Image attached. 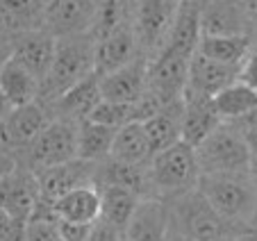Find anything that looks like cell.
I'll use <instances>...</instances> for the list:
<instances>
[{"label": "cell", "mask_w": 257, "mask_h": 241, "mask_svg": "<svg viewBox=\"0 0 257 241\" xmlns=\"http://www.w3.org/2000/svg\"><path fill=\"white\" fill-rule=\"evenodd\" d=\"M96 73V41L89 34L57 39V50L48 75L41 80L39 102L50 105L84 77Z\"/></svg>", "instance_id": "obj_1"}, {"label": "cell", "mask_w": 257, "mask_h": 241, "mask_svg": "<svg viewBox=\"0 0 257 241\" xmlns=\"http://www.w3.org/2000/svg\"><path fill=\"white\" fill-rule=\"evenodd\" d=\"M198 189L212 203V207L230 223L234 234H239L257 214V191L248 173L200 175Z\"/></svg>", "instance_id": "obj_2"}, {"label": "cell", "mask_w": 257, "mask_h": 241, "mask_svg": "<svg viewBox=\"0 0 257 241\" xmlns=\"http://www.w3.org/2000/svg\"><path fill=\"white\" fill-rule=\"evenodd\" d=\"M151 184L153 196L162 200H171L182 193L191 191L200 182V169L196 159V148L185 141H178L175 146L162 150L153 157L151 166Z\"/></svg>", "instance_id": "obj_3"}, {"label": "cell", "mask_w": 257, "mask_h": 241, "mask_svg": "<svg viewBox=\"0 0 257 241\" xmlns=\"http://www.w3.org/2000/svg\"><path fill=\"white\" fill-rule=\"evenodd\" d=\"M166 203L171 212V227L191 241H214L218 236L234 234L230 223L212 207L198 187Z\"/></svg>", "instance_id": "obj_4"}, {"label": "cell", "mask_w": 257, "mask_h": 241, "mask_svg": "<svg viewBox=\"0 0 257 241\" xmlns=\"http://www.w3.org/2000/svg\"><path fill=\"white\" fill-rule=\"evenodd\" d=\"M200 175L216 173H248L250 169V150L241 132L232 123H221L200 146H196Z\"/></svg>", "instance_id": "obj_5"}, {"label": "cell", "mask_w": 257, "mask_h": 241, "mask_svg": "<svg viewBox=\"0 0 257 241\" xmlns=\"http://www.w3.org/2000/svg\"><path fill=\"white\" fill-rule=\"evenodd\" d=\"M14 157L19 166L32 173L78 159V123L55 118L32 144L25 146Z\"/></svg>", "instance_id": "obj_6"}, {"label": "cell", "mask_w": 257, "mask_h": 241, "mask_svg": "<svg viewBox=\"0 0 257 241\" xmlns=\"http://www.w3.org/2000/svg\"><path fill=\"white\" fill-rule=\"evenodd\" d=\"M180 0H135L132 7V28H135L139 53L155 59L166 46L171 25Z\"/></svg>", "instance_id": "obj_7"}, {"label": "cell", "mask_w": 257, "mask_h": 241, "mask_svg": "<svg viewBox=\"0 0 257 241\" xmlns=\"http://www.w3.org/2000/svg\"><path fill=\"white\" fill-rule=\"evenodd\" d=\"M53 111L44 102H30L23 107H14L5 120H0V141L3 150L16 155L30 146L46 128L53 123Z\"/></svg>", "instance_id": "obj_8"}, {"label": "cell", "mask_w": 257, "mask_h": 241, "mask_svg": "<svg viewBox=\"0 0 257 241\" xmlns=\"http://www.w3.org/2000/svg\"><path fill=\"white\" fill-rule=\"evenodd\" d=\"M189 59L191 57H185V55L162 50L155 59L148 62V87H146V91L160 98L164 105L180 100L187 89Z\"/></svg>", "instance_id": "obj_9"}, {"label": "cell", "mask_w": 257, "mask_h": 241, "mask_svg": "<svg viewBox=\"0 0 257 241\" xmlns=\"http://www.w3.org/2000/svg\"><path fill=\"white\" fill-rule=\"evenodd\" d=\"M98 0H46L44 30L55 39L89 34Z\"/></svg>", "instance_id": "obj_10"}, {"label": "cell", "mask_w": 257, "mask_h": 241, "mask_svg": "<svg viewBox=\"0 0 257 241\" xmlns=\"http://www.w3.org/2000/svg\"><path fill=\"white\" fill-rule=\"evenodd\" d=\"M39 180L32 171L16 166L12 173L0 178V207L10 216H14L16 221L28 223V218L32 216L34 207L39 203Z\"/></svg>", "instance_id": "obj_11"}, {"label": "cell", "mask_w": 257, "mask_h": 241, "mask_svg": "<svg viewBox=\"0 0 257 241\" xmlns=\"http://www.w3.org/2000/svg\"><path fill=\"white\" fill-rule=\"evenodd\" d=\"M200 30L203 37H250L252 16L237 0H203Z\"/></svg>", "instance_id": "obj_12"}, {"label": "cell", "mask_w": 257, "mask_h": 241, "mask_svg": "<svg viewBox=\"0 0 257 241\" xmlns=\"http://www.w3.org/2000/svg\"><path fill=\"white\" fill-rule=\"evenodd\" d=\"M146 87H148V57L141 53L123 68L100 77L102 100L121 105L137 102L146 93Z\"/></svg>", "instance_id": "obj_13"}, {"label": "cell", "mask_w": 257, "mask_h": 241, "mask_svg": "<svg viewBox=\"0 0 257 241\" xmlns=\"http://www.w3.org/2000/svg\"><path fill=\"white\" fill-rule=\"evenodd\" d=\"M37 180H39L41 196L48 200H57L73 189L96 187V182H93L96 180V164L84 162V159H71V162L39 171Z\"/></svg>", "instance_id": "obj_14"}, {"label": "cell", "mask_w": 257, "mask_h": 241, "mask_svg": "<svg viewBox=\"0 0 257 241\" xmlns=\"http://www.w3.org/2000/svg\"><path fill=\"white\" fill-rule=\"evenodd\" d=\"M171 232L169 203L162 198H144L137 205L127 227L123 230L125 241H166Z\"/></svg>", "instance_id": "obj_15"}, {"label": "cell", "mask_w": 257, "mask_h": 241, "mask_svg": "<svg viewBox=\"0 0 257 241\" xmlns=\"http://www.w3.org/2000/svg\"><path fill=\"white\" fill-rule=\"evenodd\" d=\"M55 50H57V39L50 32L41 30H30L19 37H14V55L12 59L25 66L37 80H44L48 75L50 66L55 59Z\"/></svg>", "instance_id": "obj_16"}, {"label": "cell", "mask_w": 257, "mask_h": 241, "mask_svg": "<svg viewBox=\"0 0 257 241\" xmlns=\"http://www.w3.org/2000/svg\"><path fill=\"white\" fill-rule=\"evenodd\" d=\"M137 55H139V46H137L135 28H132L130 19L121 28L114 30L112 34L96 41V75L105 77L109 73L118 71L125 64H130Z\"/></svg>", "instance_id": "obj_17"}, {"label": "cell", "mask_w": 257, "mask_h": 241, "mask_svg": "<svg viewBox=\"0 0 257 241\" xmlns=\"http://www.w3.org/2000/svg\"><path fill=\"white\" fill-rule=\"evenodd\" d=\"M100 100H102L100 77L96 73H91L89 77H84L82 82L71 87L66 93H62L55 102H50L48 107L53 111V118L82 123V120H87L91 116V111L96 109V105Z\"/></svg>", "instance_id": "obj_18"}, {"label": "cell", "mask_w": 257, "mask_h": 241, "mask_svg": "<svg viewBox=\"0 0 257 241\" xmlns=\"http://www.w3.org/2000/svg\"><path fill=\"white\" fill-rule=\"evenodd\" d=\"M241 68V66H239ZM237 66H225L214 59H207L196 50L194 57L189 59V73H187V91L200 93V96L214 98L225 87L239 80Z\"/></svg>", "instance_id": "obj_19"}, {"label": "cell", "mask_w": 257, "mask_h": 241, "mask_svg": "<svg viewBox=\"0 0 257 241\" xmlns=\"http://www.w3.org/2000/svg\"><path fill=\"white\" fill-rule=\"evenodd\" d=\"M182 105H185V114H182V141L196 148L223 120L218 118L216 109H214V100L207 96H200V93L187 91L185 89Z\"/></svg>", "instance_id": "obj_20"}, {"label": "cell", "mask_w": 257, "mask_h": 241, "mask_svg": "<svg viewBox=\"0 0 257 241\" xmlns=\"http://www.w3.org/2000/svg\"><path fill=\"white\" fill-rule=\"evenodd\" d=\"M96 187H121L137 193L139 198H155L148 166H132L125 162H118L114 157H107L96 164Z\"/></svg>", "instance_id": "obj_21"}, {"label": "cell", "mask_w": 257, "mask_h": 241, "mask_svg": "<svg viewBox=\"0 0 257 241\" xmlns=\"http://www.w3.org/2000/svg\"><path fill=\"white\" fill-rule=\"evenodd\" d=\"M200 5L203 3H180L173 25H171L169 39H166V46L162 50L185 55V57H194V53L198 50L200 39H203Z\"/></svg>", "instance_id": "obj_22"}, {"label": "cell", "mask_w": 257, "mask_h": 241, "mask_svg": "<svg viewBox=\"0 0 257 241\" xmlns=\"http://www.w3.org/2000/svg\"><path fill=\"white\" fill-rule=\"evenodd\" d=\"M46 0H0V34L19 37L44 28Z\"/></svg>", "instance_id": "obj_23"}, {"label": "cell", "mask_w": 257, "mask_h": 241, "mask_svg": "<svg viewBox=\"0 0 257 241\" xmlns=\"http://www.w3.org/2000/svg\"><path fill=\"white\" fill-rule=\"evenodd\" d=\"M109 157L132 166H151L155 153H153V146L148 135H146L144 123L135 120V123H127V126L118 128Z\"/></svg>", "instance_id": "obj_24"}, {"label": "cell", "mask_w": 257, "mask_h": 241, "mask_svg": "<svg viewBox=\"0 0 257 241\" xmlns=\"http://www.w3.org/2000/svg\"><path fill=\"white\" fill-rule=\"evenodd\" d=\"M182 114H185V105H182V98H180V100L166 105L164 109H160L148 120H144L146 135L151 139L155 155L175 146L178 141H182Z\"/></svg>", "instance_id": "obj_25"}, {"label": "cell", "mask_w": 257, "mask_h": 241, "mask_svg": "<svg viewBox=\"0 0 257 241\" xmlns=\"http://www.w3.org/2000/svg\"><path fill=\"white\" fill-rule=\"evenodd\" d=\"M59 221L96 223L100 218V191L98 187H80L55 200Z\"/></svg>", "instance_id": "obj_26"}, {"label": "cell", "mask_w": 257, "mask_h": 241, "mask_svg": "<svg viewBox=\"0 0 257 241\" xmlns=\"http://www.w3.org/2000/svg\"><path fill=\"white\" fill-rule=\"evenodd\" d=\"M0 87L10 98L12 107H23L39 100L41 82L25 66H21L16 59H10L0 68Z\"/></svg>", "instance_id": "obj_27"}, {"label": "cell", "mask_w": 257, "mask_h": 241, "mask_svg": "<svg viewBox=\"0 0 257 241\" xmlns=\"http://www.w3.org/2000/svg\"><path fill=\"white\" fill-rule=\"evenodd\" d=\"M212 100L218 118L223 123H234V120L257 111V91L239 80L225 87L221 93H216Z\"/></svg>", "instance_id": "obj_28"}, {"label": "cell", "mask_w": 257, "mask_h": 241, "mask_svg": "<svg viewBox=\"0 0 257 241\" xmlns=\"http://www.w3.org/2000/svg\"><path fill=\"white\" fill-rule=\"evenodd\" d=\"M114 137H116L114 128L93 123L89 118L78 123V159L91 162V164L107 159L112 155Z\"/></svg>", "instance_id": "obj_29"}, {"label": "cell", "mask_w": 257, "mask_h": 241, "mask_svg": "<svg viewBox=\"0 0 257 241\" xmlns=\"http://www.w3.org/2000/svg\"><path fill=\"white\" fill-rule=\"evenodd\" d=\"M250 50L252 41L248 34H241V37H203L198 44V53L203 57L237 68L250 55Z\"/></svg>", "instance_id": "obj_30"}, {"label": "cell", "mask_w": 257, "mask_h": 241, "mask_svg": "<svg viewBox=\"0 0 257 241\" xmlns=\"http://www.w3.org/2000/svg\"><path fill=\"white\" fill-rule=\"evenodd\" d=\"M98 191H100V218L112 223L114 227H118L123 232L127 227V223H130L137 205L144 198H139L137 193L121 187H102Z\"/></svg>", "instance_id": "obj_31"}, {"label": "cell", "mask_w": 257, "mask_h": 241, "mask_svg": "<svg viewBox=\"0 0 257 241\" xmlns=\"http://www.w3.org/2000/svg\"><path fill=\"white\" fill-rule=\"evenodd\" d=\"M132 7H135V0H98L89 37L93 41H100L107 34H112L116 28L132 19Z\"/></svg>", "instance_id": "obj_32"}, {"label": "cell", "mask_w": 257, "mask_h": 241, "mask_svg": "<svg viewBox=\"0 0 257 241\" xmlns=\"http://www.w3.org/2000/svg\"><path fill=\"white\" fill-rule=\"evenodd\" d=\"M89 120L118 130V128L127 126V123H135V120H132V105H121V102L100 100L96 105V109L91 111Z\"/></svg>", "instance_id": "obj_33"}, {"label": "cell", "mask_w": 257, "mask_h": 241, "mask_svg": "<svg viewBox=\"0 0 257 241\" xmlns=\"http://www.w3.org/2000/svg\"><path fill=\"white\" fill-rule=\"evenodd\" d=\"M59 221H39V218H30L25 223L23 241H59L57 232Z\"/></svg>", "instance_id": "obj_34"}, {"label": "cell", "mask_w": 257, "mask_h": 241, "mask_svg": "<svg viewBox=\"0 0 257 241\" xmlns=\"http://www.w3.org/2000/svg\"><path fill=\"white\" fill-rule=\"evenodd\" d=\"M57 232H59V241H89V236L93 232V223L59 221Z\"/></svg>", "instance_id": "obj_35"}, {"label": "cell", "mask_w": 257, "mask_h": 241, "mask_svg": "<svg viewBox=\"0 0 257 241\" xmlns=\"http://www.w3.org/2000/svg\"><path fill=\"white\" fill-rule=\"evenodd\" d=\"M232 126L241 132V137H243V141H246L250 155H252V157H257V111H252V114H248V116H243V118L234 120Z\"/></svg>", "instance_id": "obj_36"}, {"label": "cell", "mask_w": 257, "mask_h": 241, "mask_svg": "<svg viewBox=\"0 0 257 241\" xmlns=\"http://www.w3.org/2000/svg\"><path fill=\"white\" fill-rule=\"evenodd\" d=\"M25 223L16 221L14 216L0 207V241H23Z\"/></svg>", "instance_id": "obj_37"}, {"label": "cell", "mask_w": 257, "mask_h": 241, "mask_svg": "<svg viewBox=\"0 0 257 241\" xmlns=\"http://www.w3.org/2000/svg\"><path fill=\"white\" fill-rule=\"evenodd\" d=\"M89 241H123V232L118 230V227H114L112 223L98 218V221L93 223V232H91V236H89Z\"/></svg>", "instance_id": "obj_38"}, {"label": "cell", "mask_w": 257, "mask_h": 241, "mask_svg": "<svg viewBox=\"0 0 257 241\" xmlns=\"http://www.w3.org/2000/svg\"><path fill=\"white\" fill-rule=\"evenodd\" d=\"M239 82L248 84L250 89L257 91V50L252 48L250 55L243 59L241 68H239Z\"/></svg>", "instance_id": "obj_39"}, {"label": "cell", "mask_w": 257, "mask_h": 241, "mask_svg": "<svg viewBox=\"0 0 257 241\" xmlns=\"http://www.w3.org/2000/svg\"><path fill=\"white\" fill-rule=\"evenodd\" d=\"M12 55H14V37L0 34V68L10 62Z\"/></svg>", "instance_id": "obj_40"}, {"label": "cell", "mask_w": 257, "mask_h": 241, "mask_svg": "<svg viewBox=\"0 0 257 241\" xmlns=\"http://www.w3.org/2000/svg\"><path fill=\"white\" fill-rule=\"evenodd\" d=\"M234 236H237V241H257V214L243 225V230Z\"/></svg>", "instance_id": "obj_41"}, {"label": "cell", "mask_w": 257, "mask_h": 241, "mask_svg": "<svg viewBox=\"0 0 257 241\" xmlns=\"http://www.w3.org/2000/svg\"><path fill=\"white\" fill-rule=\"evenodd\" d=\"M19 166V162H16L14 155L10 153H0V178H5L7 173H12V171Z\"/></svg>", "instance_id": "obj_42"}, {"label": "cell", "mask_w": 257, "mask_h": 241, "mask_svg": "<svg viewBox=\"0 0 257 241\" xmlns=\"http://www.w3.org/2000/svg\"><path fill=\"white\" fill-rule=\"evenodd\" d=\"M12 102H10V98L5 96V91H3V87H0V120H5L7 116L12 114Z\"/></svg>", "instance_id": "obj_43"}, {"label": "cell", "mask_w": 257, "mask_h": 241, "mask_svg": "<svg viewBox=\"0 0 257 241\" xmlns=\"http://www.w3.org/2000/svg\"><path fill=\"white\" fill-rule=\"evenodd\" d=\"M237 3L248 12V14L252 16V21L257 19V0H237Z\"/></svg>", "instance_id": "obj_44"}, {"label": "cell", "mask_w": 257, "mask_h": 241, "mask_svg": "<svg viewBox=\"0 0 257 241\" xmlns=\"http://www.w3.org/2000/svg\"><path fill=\"white\" fill-rule=\"evenodd\" d=\"M248 175H250L252 187H255V191H257V157L250 159V169H248Z\"/></svg>", "instance_id": "obj_45"}, {"label": "cell", "mask_w": 257, "mask_h": 241, "mask_svg": "<svg viewBox=\"0 0 257 241\" xmlns=\"http://www.w3.org/2000/svg\"><path fill=\"white\" fill-rule=\"evenodd\" d=\"M166 241H191L189 236H185V234H180L178 230H173L171 227V232H169V236H166Z\"/></svg>", "instance_id": "obj_46"}, {"label": "cell", "mask_w": 257, "mask_h": 241, "mask_svg": "<svg viewBox=\"0 0 257 241\" xmlns=\"http://www.w3.org/2000/svg\"><path fill=\"white\" fill-rule=\"evenodd\" d=\"M250 41H252V48L257 50V19L252 21V30H250Z\"/></svg>", "instance_id": "obj_47"}, {"label": "cell", "mask_w": 257, "mask_h": 241, "mask_svg": "<svg viewBox=\"0 0 257 241\" xmlns=\"http://www.w3.org/2000/svg\"><path fill=\"white\" fill-rule=\"evenodd\" d=\"M214 241H237V236H234V234H225V236H218V239H214Z\"/></svg>", "instance_id": "obj_48"}, {"label": "cell", "mask_w": 257, "mask_h": 241, "mask_svg": "<svg viewBox=\"0 0 257 241\" xmlns=\"http://www.w3.org/2000/svg\"><path fill=\"white\" fill-rule=\"evenodd\" d=\"M180 3H203V0H180Z\"/></svg>", "instance_id": "obj_49"}, {"label": "cell", "mask_w": 257, "mask_h": 241, "mask_svg": "<svg viewBox=\"0 0 257 241\" xmlns=\"http://www.w3.org/2000/svg\"><path fill=\"white\" fill-rule=\"evenodd\" d=\"M0 153H5V150H3V141H0Z\"/></svg>", "instance_id": "obj_50"}, {"label": "cell", "mask_w": 257, "mask_h": 241, "mask_svg": "<svg viewBox=\"0 0 257 241\" xmlns=\"http://www.w3.org/2000/svg\"><path fill=\"white\" fill-rule=\"evenodd\" d=\"M123 241H125V239H123Z\"/></svg>", "instance_id": "obj_51"}]
</instances>
